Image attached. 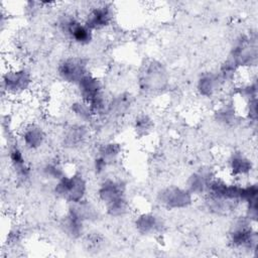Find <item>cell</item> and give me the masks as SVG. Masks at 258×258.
<instances>
[{
  "label": "cell",
  "instance_id": "17",
  "mask_svg": "<svg viewBox=\"0 0 258 258\" xmlns=\"http://www.w3.org/2000/svg\"><path fill=\"white\" fill-rule=\"evenodd\" d=\"M226 167L232 179L246 181L249 180L255 170V162L247 153L235 150L227 157Z\"/></svg>",
  "mask_w": 258,
  "mask_h": 258
},
{
  "label": "cell",
  "instance_id": "18",
  "mask_svg": "<svg viewBox=\"0 0 258 258\" xmlns=\"http://www.w3.org/2000/svg\"><path fill=\"white\" fill-rule=\"evenodd\" d=\"M133 228L141 236L153 237L163 233L165 222L161 216L154 212H142L134 218Z\"/></svg>",
  "mask_w": 258,
  "mask_h": 258
},
{
  "label": "cell",
  "instance_id": "2",
  "mask_svg": "<svg viewBox=\"0 0 258 258\" xmlns=\"http://www.w3.org/2000/svg\"><path fill=\"white\" fill-rule=\"evenodd\" d=\"M170 73L158 59H147L136 74V87L143 96L156 97L165 93L170 87Z\"/></svg>",
  "mask_w": 258,
  "mask_h": 258
},
{
  "label": "cell",
  "instance_id": "12",
  "mask_svg": "<svg viewBox=\"0 0 258 258\" xmlns=\"http://www.w3.org/2000/svg\"><path fill=\"white\" fill-rule=\"evenodd\" d=\"M115 9L108 2H97L90 5L82 17L86 25L95 33L111 27L115 20Z\"/></svg>",
  "mask_w": 258,
  "mask_h": 258
},
{
  "label": "cell",
  "instance_id": "3",
  "mask_svg": "<svg viewBox=\"0 0 258 258\" xmlns=\"http://www.w3.org/2000/svg\"><path fill=\"white\" fill-rule=\"evenodd\" d=\"M77 97L92 109L96 120L107 118L110 96L106 92L104 81L94 73L86 75L75 87Z\"/></svg>",
  "mask_w": 258,
  "mask_h": 258
},
{
  "label": "cell",
  "instance_id": "16",
  "mask_svg": "<svg viewBox=\"0 0 258 258\" xmlns=\"http://www.w3.org/2000/svg\"><path fill=\"white\" fill-rule=\"evenodd\" d=\"M90 138V125L74 120L62 128L59 141L63 149L69 151H78L89 143Z\"/></svg>",
  "mask_w": 258,
  "mask_h": 258
},
{
  "label": "cell",
  "instance_id": "28",
  "mask_svg": "<svg viewBox=\"0 0 258 258\" xmlns=\"http://www.w3.org/2000/svg\"><path fill=\"white\" fill-rule=\"evenodd\" d=\"M245 119L254 126L257 123V98H252L245 101Z\"/></svg>",
  "mask_w": 258,
  "mask_h": 258
},
{
  "label": "cell",
  "instance_id": "9",
  "mask_svg": "<svg viewBox=\"0 0 258 258\" xmlns=\"http://www.w3.org/2000/svg\"><path fill=\"white\" fill-rule=\"evenodd\" d=\"M122 144L114 141H104L100 143L92 158V171L99 178L108 175L111 168L118 165L122 159Z\"/></svg>",
  "mask_w": 258,
  "mask_h": 258
},
{
  "label": "cell",
  "instance_id": "10",
  "mask_svg": "<svg viewBox=\"0 0 258 258\" xmlns=\"http://www.w3.org/2000/svg\"><path fill=\"white\" fill-rule=\"evenodd\" d=\"M89 73V60L82 55H67L60 58L55 67V74L59 81L76 87L77 84Z\"/></svg>",
  "mask_w": 258,
  "mask_h": 258
},
{
  "label": "cell",
  "instance_id": "25",
  "mask_svg": "<svg viewBox=\"0 0 258 258\" xmlns=\"http://www.w3.org/2000/svg\"><path fill=\"white\" fill-rule=\"evenodd\" d=\"M132 128L137 136L145 137L153 131L154 120L148 113H138L132 120Z\"/></svg>",
  "mask_w": 258,
  "mask_h": 258
},
{
  "label": "cell",
  "instance_id": "15",
  "mask_svg": "<svg viewBox=\"0 0 258 258\" xmlns=\"http://www.w3.org/2000/svg\"><path fill=\"white\" fill-rule=\"evenodd\" d=\"M88 221L85 219L77 204L67 205V209L59 220V229L69 239L80 240L87 233Z\"/></svg>",
  "mask_w": 258,
  "mask_h": 258
},
{
  "label": "cell",
  "instance_id": "21",
  "mask_svg": "<svg viewBox=\"0 0 258 258\" xmlns=\"http://www.w3.org/2000/svg\"><path fill=\"white\" fill-rule=\"evenodd\" d=\"M134 104V97L130 92H118L109 99L107 118L119 119L131 112Z\"/></svg>",
  "mask_w": 258,
  "mask_h": 258
},
{
  "label": "cell",
  "instance_id": "23",
  "mask_svg": "<svg viewBox=\"0 0 258 258\" xmlns=\"http://www.w3.org/2000/svg\"><path fill=\"white\" fill-rule=\"evenodd\" d=\"M68 172L69 171L67 170L64 163L56 158L48 159L39 167L40 177L48 182H51V184L60 179Z\"/></svg>",
  "mask_w": 258,
  "mask_h": 258
},
{
  "label": "cell",
  "instance_id": "6",
  "mask_svg": "<svg viewBox=\"0 0 258 258\" xmlns=\"http://www.w3.org/2000/svg\"><path fill=\"white\" fill-rule=\"evenodd\" d=\"M228 58L239 70L256 67L258 59L257 36L255 32H243L237 35L231 45Z\"/></svg>",
  "mask_w": 258,
  "mask_h": 258
},
{
  "label": "cell",
  "instance_id": "24",
  "mask_svg": "<svg viewBox=\"0 0 258 258\" xmlns=\"http://www.w3.org/2000/svg\"><path fill=\"white\" fill-rule=\"evenodd\" d=\"M69 111L75 121L90 125L93 121L96 120L90 106L78 97L70 103Z\"/></svg>",
  "mask_w": 258,
  "mask_h": 258
},
{
  "label": "cell",
  "instance_id": "20",
  "mask_svg": "<svg viewBox=\"0 0 258 258\" xmlns=\"http://www.w3.org/2000/svg\"><path fill=\"white\" fill-rule=\"evenodd\" d=\"M216 173L209 167L201 166L191 171L184 181V187L195 197H204Z\"/></svg>",
  "mask_w": 258,
  "mask_h": 258
},
{
  "label": "cell",
  "instance_id": "13",
  "mask_svg": "<svg viewBox=\"0 0 258 258\" xmlns=\"http://www.w3.org/2000/svg\"><path fill=\"white\" fill-rule=\"evenodd\" d=\"M16 140L28 153H36L46 146L48 134L41 124L29 122L19 129Z\"/></svg>",
  "mask_w": 258,
  "mask_h": 258
},
{
  "label": "cell",
  "instance_id": "5",
  "mask_svg": "<svg viewBox=\"0 0 258 258\" xmlns=\"http://www.w3.org/2000/svg\"><path fill=\"white\" fill-rule=\"evenodd\" d=\"M51 185V191L54 197L67 205L78 204L88 199L89 180L79 170L69 171Z\"/></svg>",
  "mask_w": 258,
  "mask_h": 258
},
{
  "label": "cell",
  "instance_id": "14",
  "mask_svg": "<svg viewBox=\"0 0 258 258\" xmlns=\"http://www.w3.org/2000/svg\"><path fill=\"white\" fill-rule=\"evenodd\" d=\"M28 152L19 144L17 140L9 143L7 148V160L14 177L18 182H27L32 175V167L29 163Z\"/></svg>",
  "mask_w": 258,
  "mask_h": 258
},
{
  "label": "cell",
  "instance_id": "27",
  "mask_svg": "<svg viewBox=\"0 0 258 258\" xmlns=\"http://www.w3.org/2000/svg\"><path fill=\"white\" fill-rule=\"evenodd\" d=\"M85 248L90 252H99L105 247L106 238L100 232H87L82 238Z\"/></svg>",
  "mask_w": 258,
  "mask_h": 258
},
{
  "label": "cell",
  "instance_id": "22",
  "mask_svg": "<svg viewBox=\"0 0 258 258\" xmlns=\"http://www.w3.org/2000/svg\"><path fill=\"white\" fill-rule=\"evenodd\" d=\"M213 118L218 126L225 129L234 128L240 121L237 108L231 101H225L220 104L216 108Z\"/></svg>",
  "mask_w": 258,
  "mask_h": 258
},
{
  "label": "cell",
  "instance_id": "7",
  "mask_svg": "<svg viewBox=\"0 0 258 258\" xmlns=\"http://www.w3.org/2000/svg\"><path fill=\"white\" fill-rule=\"evenodd\" d=\"M229 246L236 251L255 252L258 246L256 224L244 215L236 219L228 232Z\"/></svg>",
  "mask_w": 258,
  "mask_h": 258
},
{
  "label": "cell",
  "instance_id": "11",
  "mask_svg": "<svg viewBox=\"0 0 258 258\" xmlns=\"http://www.w3.org/2000/svg\"><path fill=\"white\" fill-rule=\"evenodd\" d=\"M157 205L167 211H181L189 208L195 202V197L184 185L168 184L156 192Z\"/></svg>",
  "mask_w": 258,
  "mask_h": 258
},
{
  "label": "cell",
  "instance_id": "26",
  "mask_svg": "<svg viewBox=\"0 0 258 258\" xmlns=\"http://www.w3.org/2000/svg\"><path fill=\"white\" fill-rule=\"evenodd\" d=\"M225 86L234 83L239 76V68L228 57L221 62L219 68L216 70Z\"/></svg>",
  "mask_w": 258,
  "mask_h": 258
},
{
  "label": "cell",
  "instance_id": "8",
  "mask_svg": "<svg viewBox=\"0 0 258 258\" xmlns=\"http://www.w3.org/2000/svg\"><path fill=\"white\" fill-rule=\"evenodd\" d=\"M34 77L25 66L8 67L1 76L2 93L8 97H21L32 89Z\"/></svg>",
  "mask_w": 258,
  "mask_h": 258
},
{
  "label": "cell",
  "instance_id": "19",
  "mask_svg": "<svg viewBox=\"0 0 258 258\" xmlns=\"http://www.w3.org/2000/svg\"><path fill=\"white\" fill-rule=\"evenodd\" d=\"M225 87L217 71L203 72L196 81L197 94L205 100H212L218 97Z\"/></svg>",
  "mask_w": 258,
  "mask_h": 258
},
{
  "label": "cell",
  "instance_id": "1",
  "mask_svg": "<svg viewBox=\"0 0 258 258\" xmlns=\"http://www.w3.org/2000/svg\"><path fill=\"white\" fill-rule=\"evenodd\" d=\"M95 194L98 203L109 218L121 219L129 214L128 184L123 178L113 175L101 177Z\"/></svg>",
  "mask_w": 258,
  "mask_h": 258
},
{
  "label": "cell",
  "instance_id": "4",
  "mask_svg": "<svg viewBox=\"0 0 258 258\" xmlns=\"http://www.w3.org/2000/svg\"><path fill=\"white\" fill-rule=\"evenodd\" d=\"M56 32L79 47H86L93 43L95 32L90 29L81 16L73 12H62L54 21Z\"/></svg>",
  "mask_w": 258,
  "mask_h": 258
}]
</instances>
